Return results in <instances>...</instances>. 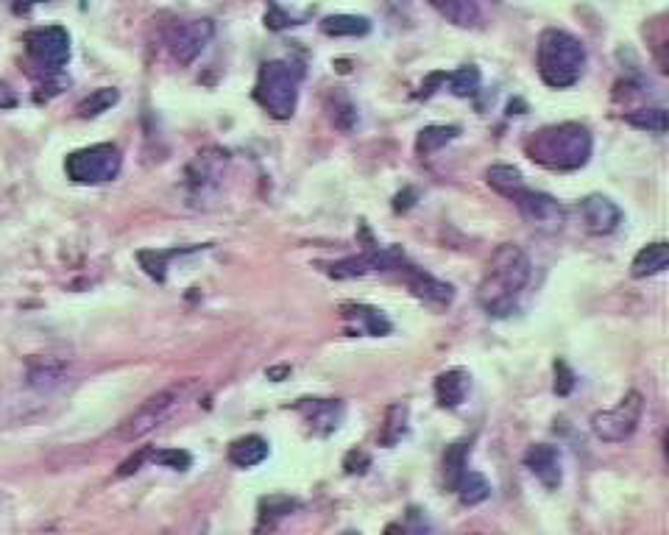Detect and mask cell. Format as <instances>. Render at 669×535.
Instances as JSON below:
<instances>
[{"mask_svg":"<svg viewBox=\"0 0 669 535\" xmlns=\"http://www.w3.org/2000/svg\"><path fill=\"white\" fill-rule=\"evenodd\" d=\"M466 460H468V444L466 441H458V444L447 447V452H444V485L449 491L458 489L460 477L468 471Z\"/></svg>","mask_w":669,"mask_h":535,"instance_id":"cell-25","label":"cell"},{"mask_svg":"<svg viewBox=\"0 0 669 535\" xmlns=\"http://www.w3.org/2000/svg\"><path fill=\"white\" fill-rule=\"evenodd\" d=\"M371 466V458L360 449H352L346 458H344V468L346 474H365V468Z\"/></svg>","mask_w":669,"mask_h":535,"instance_id":"cell-32","label":"cell"},{"mask_svg":"<svg viewBox=\"0 0 669 535\" xmlns=\"http://www.w3.org/2000/svg\"><path fill=\"white\" fill-rule=\"evenodd\" d=\"M530 257L513 242H502L483 271L480 287H477V302L489 315L497 318L513 313L521 290L530 282Z\"/></svg>","mask_w":669,"mask_h":535,"instance_id":"cell-1","label":"cell"},{"mask_svg":"<svg viewBox=\"0 0 669 535\" xmlns=\"http://www.w3.org/2000/svg\"><path fill=\"white\" fill-rule=\"evenodd\" d=\"M265 458H268V441H265V437H260V435L237 437V441L229 447V460H232L237 468H254V466H260Z\"/></svg>","mask_w":669,"mask_h":535,"instance_id":"cell-19","label":"cell"},{"mask_svg":"<svg viewBox=\"0 0 669 535\" xmlns=\"http://www.w3.org/2000/svg\"><path fill=\"white\" fill-rule=\"evenodd\" d=\"M299 508V502L296 499H291V497H265L262 502H260V532L268 527V530H273L284 516H291L293 510Z\"/></svg>","mask_w":669,"mask_h":535,"instance_id":"cell-26","label":"cell"},{"mask_svg":"<svg viewBox=\"0 0 669 535\" xmlns=\"http://www.w3.org/2000/svg\"><path fill=\"white\" fill-rule=\"evenodd\" d=\"M26 51L36 67L47 73H59L70 59V34L62 26L34 28L26 36Z\"/></svg>","mask_w":669,"mask_h":535,"instance_id":"cell-8","label":"cell"},{"mask_svg":"<svg viewBox=\"0 0 669 535\" xmlns=\"http://www.w3.org/2000/svg\"><path fill=\"white\" fill-rule=\"evenodd\" d=\"M466 394H468V374L463 368L444 371L436 379V399H438L441 407H458V405H463Z\"/></svg>","mask_w":669,"mask_h":535,"instance_id":"cell-18","label":"cell"},{"mask_svg":"<svg viewBox=\"0 0 669 535\" xmlns=\"http://www.w3.org/2000/svg\"><path fill=\"white\" fill-rule=\"evenodd\" d=\"M455 494L460 497V502H463V505H480V502H486V499H489V494H491V485H489V479H486L483 474H477V471H466V474L460 477V482H458Z\"/></svg>","mask_w":669,"mask_h":535,"instance_id":"cell-27","label":"cell"},{"mask_svg":"<svg viewBox=\"0 0 669 535\" xmlns=\"http://www.w3.org/2000/svg\"><path fill=\"white\" fill-rule=\"evenodd\" d=\"M581 218L589 234L602 237L619 229V223H623V210L605 196H589L581 201Z\"/></svg>","mask_w":669,"mask_h":535,"instance_id":"cell-12","label":"cell"},{"mask_svg":"<svg viewBox=\"0 0 669 535\" xmlns=\"http://www.w3.org/2000/svg\"><path fill=\"white\" fill-rule=\"evenodd\" d=\"M34 4H36V0H15V12H17V15H23V12H28Z\"/></svg>","mask_w":669,"mask_h":535,"instance_id":"cell-35","label":"cell"},{"mask_svg":"<svg viewBox=\"0 0 669 535\" xmlns=\"http://www.w3.org/2000/svg\"><path fill=\"white\" fill-rule=\"evenodd\" d=\"M592 134L581 123H558L533 131L524 142L528 157L547 170H581L592 159Z\"/></svg>","mask_w":669,"mask_h":535,"instance_id":"cell-2","label":"cell"},{"mask_svg":"<svg viewBox=\"0 0 669 535\" xmlns=\"http://www.w3.org/2000/svg\"><path fill=\"white\" fill-rule=\"evenodd\" d=\"M555 374H561V379H555V394L558 396H566L571 387H575V374L569 371L566 363H555Z\"/></svg>","mask_w":669,"mask_h":535,"instance_id":"cell-33","label":"cell"},{"mask_svg":"<svg viewBox=\"0 0 669 535\" xmlns=\"http://www.w3.org/2000/svg\"><path fill=\"white\" fill-rule=\"evenodd\" d=\"M321 31L326 36H365L371 31V23L357 15H332L321 20Z\"/></svg>","mask_w":669,"mask_h":535,"instance_id":"cell-22","label":"cell"},{"mask_svg":"<svg viewBox=\"0 0 669 535\" xmlns=\"http://www.w3.org/2000/svg\"><path fill=\"white\" fill-rule=\"evenodd\" d=\"M142 455H146V463H160L173 471H187L193 463V458L181 449H142Z\"/></svg>","mask_w":669,"mask_h":535,"instance_id":"cell-31","label":"cell"},{"mask_svg":"<svg viewBox=\"0 0 669 535\" xmlns=\"http://www.w3.org/2000/svg\"><path fill=\"white\" fill-rule=\"evenodd\" d=\"M123 168V157L120 149L112 142H101V145H89V149L73 151L65 159V173L70 181L76 184H104L112 181Z\"/></svg>","mask_w":669,"mask_h":535,"instance_id":"cell-6","label":"cell"},{"mask_svg":"<svg viewBox=\"0 0 669 535\" xmlns=\"http://www.w3.org/2000/svg\"><path fill=\"white\" fill-rule=\"evenodd\" d=\"M510 201L519 207V212H521L524 218H528L530 223H539V226H547V223L555 226V223H561V218H563V212H561V207H558L555 199L544 196V192H536V190H530V187L519 190Z\"/></svg>","mask_w":669,"mask_h":535,"instance_id":"cell-13","label":"cell"},{"mask_svg":"<svg viewBox=\"0 0 669 535\" xmlns=\"http://www.w3.org/2000/svg\"><path fill=\"white\" fill-rule=\"evenodd\" d=\"M399 273L405 276L407 287L413 290V296L421 299L424 304H433V307H449L452 304V299H455L452 284L436 279L433 273H427L416 265H407V262L399 265Z\"/></svg>","mask_w":669,"mask_h":535,"instance_id":"cell-10","label":"cell"},{"mask_svg":"<svg viewBox=\"0 0 669 535\" xmlns=\"http://www.w3.org/2000/svg\"><path fill=\"white\" fill-rule=\"evenodd\" d=\"M26 382H28V387H34L36 394H54V391H59V387L67 385V365L54 363V360L31 363Z\"/></svg>","mask_w":669,"mask_h":535,"instance_id":"cell-15","label":"cell"},{"mask_svg":"<svg viewBox=\"0 0 669 535\" xmlns=\"http://www.w3.org/2000/svg\"><path fill=\"white\" fill-rule=\"evenodd\" d=\"M196 394V379H179L168 387H162L160 394L149 396L142 402L118 429L120 441H139V437L151 435L154 429H160L162 424H168L187 402L190 396Z\"/></svg>","mask_w":669,"mask_h":535,"instance_id":"cell-4","label":"cell"},{"mask_svg":"<svg viewBox=\"0 0 669 535\" xmlns=\"http://www.w3.org/2000/svg\"><path fill=\"white\" fill-rule=\"evenodd\" d=\"M536 67L547 87L566 89L575 87L586 67V47L578 36L561 28H547L539 39Z\"/></svg>","mask_w":669,"mask_h":535,"instance_id":"cell-3","label":"cell"},{"mask_svg":"<svg viewBox=\"0 0 669 535\" xmlns=\"http://www.w3.org/2000/svg\"><path fill=\"white\" fill-rule=\"evenodd\" d=\"M344 535H360V532H344Z\"/></svg>","mask_w":669,"mask_h":535,"instance_id":"cell-37","label":"cell"},{"mask_svg":"<svg viewBox=\"0 0 669 535\" xmlns=\"http://www.w3.org/2000/svg\"><path fill=\"white\" fill-rule=\"evenodd\" d=\"M458 134H460L458 126H427V129H421L418 137H416V154H421V157L436 154V151L444 149L447 142H452Z\"/></svg>","mask_w":669,"mask_h":535,"instance_id":"cell-23","label":"cell"},{"mask_svg":"<svg viewBox=\"0 0 669 535\" xmlns=\"http://www.w3.org/2000/svg\"><path fill=\"white\" fill-rule=\"evenodd\" d=\"M427 4L433 6L447 23H452L458 28H474L483 20V12L474 0H427Z\"/></svg>","mask_w":669,"mask_h":535,"instance_id":"cell-16","label":"cell"},{"mask_svg":"<svg viewBox=\"0 0 669 535\" xmlns=\"http://www.w3.org/2000/svg\"><path fill=\"white\" fill-rule=\"evenodd\" d=\"M118 89H112V87H104V89H95V92H89L87 98L78 104V118H98V115H104L107 109H112L115 104H118Z\"/></svg>","mask_w":669,"mask_h":535,"instance_id":"cell-28","label":"cell"},{"mask_svg":"<svg viewBox=\"0 0 669 535\" xmlns=\"http://www.w3.org/2000/svg\"><path fill=\"white\" fill-rule=\"evenodd\" d=\"M386 535H407V530L402 524H388L386 527Z\"/></svg>","mask_w":669,"mask_h":535,"instance_id":"cell-36","label":"cell"},{"mask_svg":"<svg viewBox=\"0 0 669 535\" xmlns=\"http://www.w3.org/2000/svg\"><path fill=\"white\" fill-rule=\"evenodd\" d=\"M302 73L291 62H265L257 76L254 98L276 120H288L299 104Z\"/></svg>","mask_w":669,"mask_h":535,"instance_id":"cell-5","label":"cell"},{"mask_svg":"<svg viewBox=\"0 0 669 535\" xmlns=\"http://www.w3.org/2000/svg\"><path fill=\"white\" fill-rule=\"evenodd\" d=\"M486 181H489V187H494L499 196H505V199H513L519 190L528 187V184H524V176L516 168H510V165H494V168H489L486 170Z\"/></svg>","mask_w":669,"mask_h":535,"instance_id":"cell-24","label":"cell"},{"mask_svg":"<svg viewBox=\"0 0 669 535\" xmlns=\"http://www.w3.org/2000/svg\"><path fill=\"white\" fill-rule=\"evenodd\" d=\"M407 418H410L407 405H402V402L391 405L386 410V421H382V427H379V444L382 447H396L405 437V432H407Z\"/></svg>","mask_w":669,"mask_h":535,"instance_id":"cell-21","label":"cell"},{"mask_svg":"<svg viewBox=\"0 0 669 535\" xmlns=\"http://www.w3.org/2000/svg\"><path fill=\"white\" fill-rule=\"evenodd\" d=\"M15 104H17V98L9 92V87L0 84V107H15Z\"/></svg>","mask_w":669,"mask_h":535,"instance_id":"cell-34","label":"cell"},{"mask_svg":"<svg viewBox=\"0 0 669 535\" xmlns=\"http://www.w3.org/2000/svg\"><path fill=\"white\" fill-rule=\"evenodd\" d=\"M296 410L304 416L313 435H318V437L332 435L346 416V407L338 399H304Z\"/></svg>","mask_w":669,"mask_h":535,"instance_id":"cell-11","label":"cell"},{"mask_svg":"<svg viewBox=\"0 0 669 535\" xmlns=\"http://www.w3.org/2000/svg\"><path fill=\"white\" fill-rule=\"evenodd\" d=\"M447 81H449V87H452L455 95H460V98H468V95H474L477 89H480V70L468 65V67H460V70L449 73Z\"/></svg>","mask_w":669,"mask_h":535,"instance_id":"cell-30","label":"cell"},{"mask_svg":"<svg viewBox=\"0 0 669 535\" xmlns=\"http://www.w3.org/2000/svg\"><path fill=\"white\" fill-rule=\"evenodd\" d=\"M666 265H669V246L666 242H653V246H647L636 254L631 273L636 279H644V276H655V273L666 271Z\"/></svg>","mask_w":669,"mask_h":535,"instance_id":"cell-20","label":"cell"},{"mask_svg":"<svg viewBox=\"0 0 669 535\" xmlns=\"http://www.w3.org/2000/svg\"><path fill=\"white\" fill-rule=\"evenodd\" d=\"M212 34H215V28H212L210 20H184V23H179L170 31V39H168L170 57L179 65H193L204 54V47L210 45Z\"/></svg>","mask_w":669,"mask_h":535,"instance_id":"cell-9","label":"cell"},{"mask_svg":"<svg viewBox=\"0 0 669 535\" xmlns=\"http://www.w3.org/2000/svg\"><path fill=\"white\" fill-rule=\"evenodd\" d=\"M524 466H528L533 471V477L544 485V489L555 491L561 485V452L550 444H536L528 449V455H524Z\"/></svg>","mask_w":669,"mask_h":535,"instance_id":"cell-14","label":"cell"},{"mask_svg":"<svg viewBox=\"0 0 669 535\" xmlns=\"http://www.w3.org/2000/svg\"><path fill=\"white\" fill-rule=\"evenodd\" d=\"M344 318H346V324H352V329L360 332V334L379 337V334H388V332H391V321H388L386 315H382L379 310H374V307L346 304V307H344Z\"/></svg>","mask_w":669,"mask_h":535,"instance_id":"cell-17","label":"cell"},{"mask_svg":"<svg viewBox=\"0 0 669 535\" xmlns=\"http://www.w3.org/2000/svg\"><path fill=\"white\" fill-rule=\"evenodd\" d=\"M625 120L642 131H653V134H664L666 126H669V118L661 107H653V109H636L631 115H625Z\"/></svg>","mask_w":669,"mask_h":535,"instance_id":"cell-29","label":"cell"},{"mask_svg":"<svg viewBox=\"0 0 669 535\" xmlns=\"http://www.w3.org/2000/svg\"><path fill=\"white\" fill-rule=\"evenodd\" d=\"M642 410H644V399L639 391H631L628 396H623L616 407L611 410H600L594 413L592 418V429L600 441L605 444H623L628 437L636 432L639 427V418H642Z\"/></svg>","mask_w":669,"mask_h":535,"instance_id":"cell-7","label":"cell"}]
</instances>
